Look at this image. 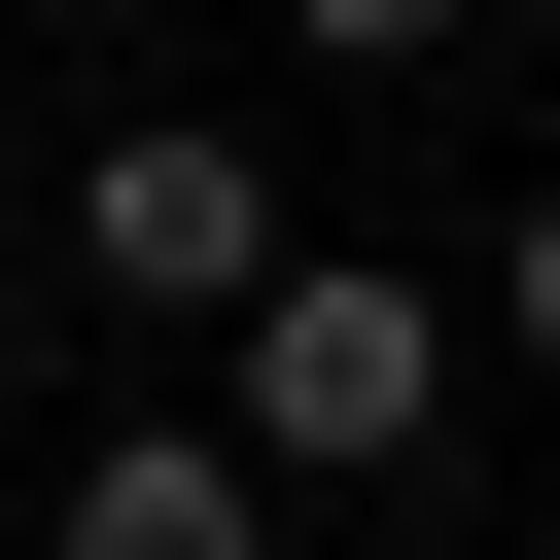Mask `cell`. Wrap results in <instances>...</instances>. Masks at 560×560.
I'll list each match as a JSON object with an SVG mask.
<instances>
[{
  "label": "cell",
  "instance_id": "6da1fadb",
  "mask_svg": "<svg viewBox=\"0 0 560 560\" xmlns=\"http://www.w3.org/2000/svg\"><path fill=\"white\" fill-rule=\"evenodd\" d=\"M210 420H245V490H385V455H455V245H280V280L210 315Z\"/></svg>",
  "mask_w": 560,
  "mask_h": 560
},
{
  "label": "cell",
  "instance_id": "7a4b0ae2",
  "mask_svg": "<svg viewBox=\"0 0 560 560\" xmlns=\"http://www.w3.org/2000/svg\"><path fill=\"white\" fill-rule=\"evenodd\" d=\"M35 245H70V280H105V315H140V350H210V315H245V280H280V245H315V210H280V140H245V105H105V140H70V210H35Z\"/></svg>",
  "mask_w": 560,
  "mask_h": 560
},
{
  "label": "cell",
  "instance_id": "3957f363",
  "mask_svg": "<svg viewBox=\"0 0 560 560\" xmlns=\"http://www.w3.org/2000/svg\"><path fill=\"white\" fill-rule=\"evenodd\" d=\"M35 560H280V490H245V420H70Z\"/></svg>",
  "mask_w": 560,
  "mask_h": 560
},
{
  "label": "cell",
  "instance_id": "277c9868",
  "mask_svg": "<svg viewBox=\"0 0 560 560\" xmlns=\"http://www.w3.org/2000/svg\"><path fill=\"white\" fill-rule=\"evenodd\" d=\"M455 350H525V385H560V175L490 210V280H455Z\"/></svg>",
  "mask_w": 560,
  "mask_h": 560
},
{
  "label": "cell",
  "instance_id": "5b68a950",
  "mask_svg": "<svg viewBox=\"0 0 560 560\" xmlns=\"http://www.w3.org/2000/svg\"><path fill=\"white\" fill-rule=\"evenodd\" d=\"M280 35H315V70H455L490 0H280Z\"/></svg>",
  "mask_w": 560,
  "mask_h": 560
},
{
  "label": "cell",
  "instance_id": "8992f818",
  "mask_svg": "<svg viewBox=\"0 0 560 560\" xmlns=\"http://www.w3.org/2000/svg\"><path fill=\"white\" fill-rule=\"evenodd\" d=\"M35 315H70V245H0V385H35Z\"/></svg>",
  "mask_w": 560,
  "mask_h": 560
},
{
  "label": "cell",
  "instance_id": "52a82bcc",
  "mask_svg": "<svg viewBox=\"0 0 560 560\" xmlns=\"http://www.w3.org/2000/svg\"><path fill=\"white\" fill-rule=\"evenodd\" d=\"M525 560H560V525H525Z\"/></svg>",
  "mask_w": 560,
  "mask_h": 560
}]
</instances>
